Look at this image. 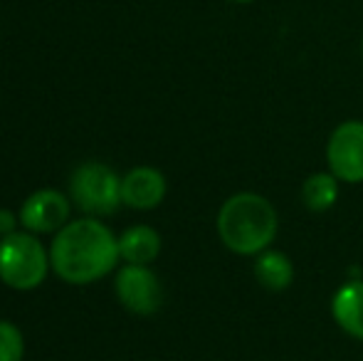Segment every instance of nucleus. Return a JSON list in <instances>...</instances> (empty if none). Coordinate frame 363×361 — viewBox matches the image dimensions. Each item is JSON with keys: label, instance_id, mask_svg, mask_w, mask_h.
<instances>
[{"label": "nucleus", "instance_id": "f257e3e1", "mask_svg": "<svg viewBox=\"0 0 363 361\" xmlns=\"http://www.w3.org/2000/svg\"><path fill=\"white\" fill-rule=\"evenodd\" d=\"M119 240L104 223L94 218L67 223L57 231L50 248V262L57 277L69 284H89L114 270L119 260Z\"/></svg>", "mask_w": 363, "mask_h": 361}, {"label": "nucleus", "instance_id": "f03ea898", "mask_svg": "<svg viewBox=\"0 0 363 361\" xmlns=\"http://www.w3.org/2000/svg\"><path fill=\"white\" fill-rule=\"evenodd\" d=\"M277 211L257 193H238L228 198L218 213L220 240L238 255L264 252L277 235Z\"/></svg>", "mask_w": 363, "mask_h": 361}, {"label": "nucleus", "instance_id": "7ed1b4c3", "mask_svg": "<svg viewBox=\"0 0 363 361\" xmlns=\"http://www.w3.org/2000/svg\"><path fill=\"white\" fill-rule=\"evenodd\" d=\"M50 255L33 233H10L0 240V279L13 289H35L45 282Z\"/></svg>", "mask_w": 363, "mask_h": 361}, {"label": "nucleus", "instance_id": "20e7f679", "mask_svg": "<svg viewBox=\"0 0 363 361\" xmlns=\"http://www.w3.org/2000/svg\"><path fill=\"white\" fill-rule=\"evenodd\" d=\"M69 196L89 216H111L121 203V179L106 164L86 161L69 176Z\"/></svg>", "mask_w": 363, "mask_h": 361}, {"label": "nucleus", "instance_id": "39448f33", "mask_svg": "<svg viewBox=\"0 0 363 361\" xmlns=\"http://www.w3.org/2000/svg\"><path fill=\"white\" fill-rule=\"evenodd\" d=\"M326 159L339 181H363V121H344L336 126L326 146Z\"/></svg>", "mask_w": 363, "mask_h": 361}, {"label": "nucleus", "instance_id": "423d86ee", "mask_svg": "<svg viewBox=\"0 0 363 361\" xmlns=\"http://www.w3.org/2000/svg\"><path fill=\"white\" fill-rule=\"evenodd\" d=\"M114 289L119 302L134 314H153L161 307V284L158 277L146 265H129L126 262L114 279Z\"/></svg>", "mask_w": 363, "mask_h": 361}, {"label": "nucleus", "instance_id": "0eeeda50", "mask_svg": "<svg viewBox=\"0 0 363 361\" xmlns=\"http://www.w3.org/2000/svg\"><path fill=\"white\" fill-rule=\"evenodd\" d=\"M69 211L72 206L67 196L52 188H43L25 198L18 218L30 233H57L69 223Z\"/></svg>", "mask_w": 363, "mask_h": 361}, {"label": "nucleus", "instance_id": "6e6552de", "mask_svg": "<svg viewBox=\"0 0 363 361\" xmlns=\"http://www.w3.org/2000/svg\"><path fill=\"white\" fill-rule=\"evenodd\" d=\"M166 198V179L158 169L139 166L121 179V203L136 211H151Z\"/></svg>", "mask_w": 363, "mask_h": 361}, {"label": "nucleus", "instance_id": "1a4fd4ad", "mask_svg": "<svg viewBox=\"0 0 363 361\" xmlns=\"http://www.w3.org/2000/svg\"><path fill=\"white\" fill-rule=\"evenodd\" d=\"M334 319L346 334L363 339V282H346L331 299Z\"/></svg>", "mask_w": 363, "mask_h": 361}, {"label": "nucleus", "instance_id": "9d476101", "mask_svg": "<svg viewBox=\"0 0 363 361\" xmlns=\"http://www.w3.org/2000/svg\"><path fill=\"white\" fill-rule=\"evenodd\" d=\"M161 252V235L148 226H134L119 238V255L129 265H148Z\"/></svg>", "mask_w": 363, "mask_h": 361}, {"label": "nucleus", "instance_id": "9b49d317", "mask_svg": "<svg viewBox=\"0 0 363 361\" xmlns=\"http://www.w3.org/2000/svg\"><path fill=\"white\" fill-rule=\"evenodd\" d=\"M255 277L262 287L272 289V292H282L294 279V265L284 252L267 250L255 262Z\"/></svg>", "mask_w": 363, "mask_h": 361}, {"label": "nucleus", "instance_id": "f8f14e48", "mask_svg": "<svg viewBox=\"0 0 363 361\" xmlns=\"http://www.w3.org/2000/svg\"><path fill=\"white\" fill-rule=\"evenodd\" d=\"M301 198L306 208L314 213H324L339 201V179L334 174H314L301 186Z\"/></svg>", "mask_w": 363, "mask_h": 361}, {"label": "nucleus", "instance_id": "ddd939ff", "mask_svg": "<svg viewBox=\"0 0 363 361\" xmlns=\"http://www.w3.org/2000/svg\"><path fill=\"white\" fill-rule=\"evenodd\" d=\"M23 332L8 319H0V361H23Z\"/></svg>", "mask_w": 363, "mask_h": 361}, {"label": "nucleus", "instance_id": "4468645a", "mask_svg": "<svg viewBox=\"0 0 363 361\" xmlns=\"http://www.w3.org/2000/svg\"><path fill=\"white\" fill-rule=\"evenodd\" d=\"M18 221H20V218H15L13 211H8V208H0V238L15 233V228H18Z\"/></svg>", "mask_w": 363, "mask_h": 361}, {"label": "nucleus", "instance_id": "2eb2a0df", "mask_svg": "<svg viewBox=\"0 0 363 361\" xmlns=\"http://www.w3.org/2000/svg\"><path fill=\"white\" fill-rule=\"evenodd\" d=\"M230 3H240V5H245V3H252V0H230Z\"/></svg>", "mask_w": 363, "mask_h": 361}]
</instances>
